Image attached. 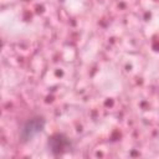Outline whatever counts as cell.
<instances>
[{
	"instance_id": "cell-1",
	"label": "cell",
	"mask_w": 159,
	"mask_h": 159,
	"mask_svg": "<svg viewBox=\"0 0 159 159\" xmlns=\"http://www.w3.org/2000/svg\"><path fill=\"white\" fill-rule=\"evenodd\" d=\"M45 119L42 117H34L31 119H29L26 123H24V125L20 129V140L21 142H29L32 138H35L37 134H40L42 132V129L45 128Z\"/></svg>"
},
{
	"instance_id": "cell-2",
	"label": "cell",
	"mask_w": 159,
	"mask_h": 159,
	"mask_svg": "<svg viewBox=\"0 0 159 159\" xmlns=\"http://www.w3.org/2000/svg\"><path fill=\"white\" fill-rule=\"evenodd\" d=\"M48 148L55 155L66 153L71 148V140L63 134H55L48 138Z\"/></svg>"
}]
</instances>
